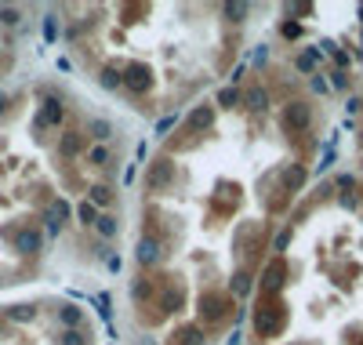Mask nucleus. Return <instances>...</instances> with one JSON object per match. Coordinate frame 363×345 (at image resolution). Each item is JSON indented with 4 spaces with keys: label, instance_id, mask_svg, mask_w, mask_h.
I'll return each instance as SVG.
<instances>
[{
    "label": "nucleus",
    "instance_id": "5",
    "mask_svg": "<svg viewBox=\"0 0 363 345\" xmlns=\"http://www.w3.org/2000/svg\"><path fill=\"white\" fill-rule=\"evenodd\" d=\"M186 124H189L193 131H207L211 124H215V105H196L193 113H189V120H186Z\"/></svg>",
    "mask_w": 363,
    "mask_h": 345
},
{
    "label": "nucleus",
    "instance_id": "3",
    "mask_svg": "<svg viewBox=\"0 0 363 345\" xmlns=\"http://www.w3.org/2000/svg\"><path fill=\"white\" fill-rule=\"evenodd\" d=\"M120 84L142 95V91H149V87H153V69H149V66H142V62H131V66L124 69V76H120Z\"/></svg>",
    "mask_w": 363,
    "mask_h": 345
},
{
    "label": "nucleus",
    "instance_id": "17",
    "mask_svg": "<svg viewBox=\"0 0 363 345\" xmlns=\"http://www.w3.org/2000/svg\"><path fill=\"white\" fill-rule=\"evenodd\" d=\"M320 62V51H301L298 58H294V66L301 69V73H312V66Z\"/></svg>",
    "mask_w": 363,
    "mask_h": 345
},
{
    "label": "nucleus",
    "instance_id": "31",
    "mask_svg": "<svg viewBox=\"0 0 363 345\" xmlns=\"http://www.w3.org/2000/svg\"><path fill=\"white\" fill-rule=\"evenodd\" d=\"M359 19H363V4H359Z\"/></svg>",
    "mask_w": 363,
    "mask_h": 345
},
{
    "label": "nucleus",
    "instance_id": "2",
    "mask_svg": "<svg viewBox=\"0 0 363 345\" xmlns=\"http://www.w3.org/2000/svg\"><path fill=\"white\" fill-rule=\"evenodd\" d=\"M283 327V309L276 305H262L258 312H254V331H258L262 338H272Z\"/></svg>",
    "mask_w": 363,
    "mask_h": 345
},
{
    "label": "nucleus",
    "instance_id": "22",
    "mask_svg": "<svg viewBox=\"0 0 363 345\" xmlns=\"http://www.w3.org/2000/svg\"><path fill=\"white\" fill-rule=\"evenodd\" d=\"M91 138H98V142H105V138H113V128L105 120H91Z\"/></svg>",
    "mask_w": 363,
    "mask_h": 345
},
{
    "label": "nucleus",
    "instance_id": "13",
    "mask_svg": "<svg viewBox=\"0 0 363 345\" xmlns=\"http://www.w3.org/2000/svg\"><path fill=\"white\" fill-rule=\"evenodd\" d=\"M247 4H222V15H225V19H229V22H244L247 19Z\"/></svg>",
    "mask_w": 363,
    "mask_h": 345
},
{
    "label": "nucleus",
    "instance_id": "18",
    "mask_svg": "<svg viewBox=\"0 0 363 345\" xmlns=\"http://www.w3.org/2000/svg\"><path fill=\"white\" fill-rule=\"evenodd\" d=\"M98 84H102L105 91H113V87H120V73H116L113 66H105V69L98 73Z\"/></svg>",
    "mask_w": 363,
    "mask_h": 345
},
{
    "label": "nucleus",
    "instance_id": "28",
    "mask_svg": "<svg viewBox=\"0 0 363 345\" xmlns=\"http://www.w3.org/2000/svg\"><path fill=\"white\" fill-rule=\"evenodd\" d=\"M171 128H174V117H163V120H156V135L171 131Z\"/></svg>",
    "mask_w": 363,
    "mask_h": 345
},
{
    "label": "nucleus",
    "instance_id": "26",
    "mask_svg": "<svg viewBox=\"0 0 363 345\" xmlns=\"http://www.w3.org/2000/svg\"><path fill=\"white\" fill-rule=\"evenodd\" d=\"M287 244H291V229H283V233H280V237H276V240H272V247H276V251H283Z\"/></svg>",
    "mask_w": 363,
    "mask_h": 345
},
{
    "label": "nucleus",
    "instance_id": "8",
    "mask_svg": "<svg viewBox=\"0 0 363 345\" xmlns=\"http://www.w3.org/2000/svg\"><path fill=\"white\" fill-rule=\"evenodd\" d=\"M87 200H91V207H109V203H113V189H109V185H91Z\"/></svg>",
    "mask_w": 363,
    "mask_h": 345
},
{
    "label": "nucleus",
    "instance_id": "19",
    "mask_svg": "<svg viewBox=\"0 0 363 345\" xmlns=\"http://www.w3.org/2000/svg\"><path fill=\"white\" fill-rule=\"evenodd\" d=\"M247 291H251V273H247V269H240V273L233 276V294H240V298H244Z\"/></svg>",
    "mask_w": 363,
    "mask_h": 345
},
{
    "label": "nucleus",
    "instance_id": "30",
    "mask_svg": "<svg viewBox=\"0 0 363 345\" xmlns=\"http://www.w3.org/2000/svg\"><path fill=\"white\" fill-rule=\"evenodd\" d=\"M298 33H301V26H294V22L283 26V37H298Z\"/></svg>",
    "mask_w": 363,
    "mask_h": 345
},
{
    "label": "nucleus",
    "instance_id": "24",
    "mask_svg": "<svg viewBox=\"0 0 363 345\" xmlns=\"http://www.w3.org/2000/svg\"><path fill=\"white\" fill-rule=\"evenodd\" d=\"M301 182H305V167H301V164H294L291 171H287V189H298Z\"/></svg>",
    "mask_w": 363,
    "mask_h": 345
},
{
    "label": "nucleus",
    "instance_id": "20",
    "mask_svg": "<svg viewBox=\"0 0 363 345\" xmlns=\"http://www.w3.org/2000/svg\"><path fill=\"white\" fill-rule=\"evenodd\" d=\"M58 345H87V341L80 334V327H66V331L58 334Z\"/></svg>",
    "mask_w": 363,
    "mask_h": 345
},
{
    "label": "nucleus",
    "instance_id": "1",
    "mask_svg": "<svg viewBox=\"0 0 363 345\" xmlns=\"http://www.w3.org/2000/svg\"><path fill=\"white\" fill-rule=\"evenodd\" d=\"M280 124H283L287 135L309 131V124H312V109H309V102H287V105L280 109Z\"/></svg>",
    "mask_w": 363,
    "mask_h": 345
},
{
    "label": "nucleus",
    "instance_id": "27",
    "mask_svg": "<svg viewBox=\"0 0 363 345\" xmlns=\"http://www.w3.org/2000/svg\"><path fill=\"white\" fill-rule=\"evenodd\" d=\"M330 87H338V91H345V87H349V80H345V73H334V76H330Z\"/></svg>",
    "mask_w": 363,
    "mask_h": 345
},
{
    "label": "nucleus",
    "instance_id": "9",
    "mask_svg": "<svg viewBox=\"0 0 363 345\" xmlns=\"http://www.w3.org/2000/svg\"><path fill=\"white\" fill-rule=\"evenodd\" d=\"M171 175H174V167H171V160H160V167L153 171V175H149V185H153V189H160L163 182H171Z\"/></svg>",
    "mask_w": 363,
    "mask_h": 345
},
{
    "label": "nucleus",
    "instance_id": "12",
    "mask_svg": "<svg viewBox=\"0 0 363 345\" xmlns=\"http://www.w3.org/2000/svg\"><path fill=\"white\" fill-rule=\"evenodd\" d=\"M178 345H204V331L200 327H182L178 331Z\"/></svg>",
    "mask_w": 363,
    "mask_h": 345
},
{
    "label": "nucleus",
    "instance_id": "23",
    "mask_svg": "<svg viewBox=\"0 0 363 345\" xmlns=\"http://www.w3.org/2000/svg\"><path fill=\"white\" fill-rule=\"evenodd\" d=\"M77 218H80L84 225H95V222H98V214H95V207H91V200H84L80 207H77Z\"/></svg>",
    "mask_w": 363,
    "mask_h": 345
},
{
    "label": "nucleus",
    "instance_id": "16",
    "mask_svg": "<svg viewBox=\"0 0 363 345\" xmlns=\"http://www.w3.org/2000/svg\"><path fill=\"white\" fill-rule=\"evenodd\" d=\"M95 233H98V237H113V233H116V218H113V214H98Z\"/></svg>",
    "mask_w": 363,
    "mask_h": 345
},
{
    "label": "nucleus",
    "instance_id": "25",
    "mask_svg": "<svg viewBox=\"0 0 363 345\" xmlns=\"http://www.w3.org/2000/svg\"><path fill=\"white\" fill-rule=\"evenodd\" d=\"M55 33H58V26H55V19L48 15V19H44V37H48V40H55Z\"/></svg>",
    "mask_w": 363,
    "mask_h": 345
},
{
    "label": "nucleus",
    "instance_id": "15",
    "mask_svg": "<svg viewBox=\"0 0 363 345\" xmlns=\"http://www.w3.org/2000/svg\"><path fill=\"white\" fill-rule=\"evenodd\" d=\"M156 255H160V244H156V240H142V244H138V258H142L145 265L156 262Z\"/></svg>",
    "mask_w": 363,
    "mask_h": 345
},
{
    "label": "nucleus",
    "instance_id": "21",
    "mask_svg": "<svg viewBox=\"0 0 363 345\" xmlns=\"http://www.w3.org/2000/svg\"><path fill=\"white\" fill-rule=\"evenodd\" d=\"M236 102H240V91H236V87H222V91H218V105H222V109H233Z\"/></svg>",
    "mask_w": 363,
    "mask_h": 345
},
{
    "label": "nucleus",
    "instance_id": "6",
    "mask_svg": "<svg viewBox=\"0 0 363 345\" xmlns=\"http://www.w3.org/2000/svg\"><path fill=\"white\" fill-rule=\"evenodd\" d=\"M225 309H229V305H225L218 294H204V298H200V312H204V320H218Z\"/></svg>",
    "mask_w": 363,
    "mask_h": 345
},
{
    "label": "nucleus",
    "instance_id": "7",
    "mask_svg": "<svg viewBox=\"0 0 363 345\" xmlns=\"http://www.w3.org/2000/svg\"><path fill=\"white\" fill-rule=\"evenodd\" d=\"M280 284H283V265H280V262H269V269H265V276H262V287H265L269 294H276Z\"/></svg>",
    "mask_w": 363,
    "mask_h": 345
},
{
    "label": "nucleus",
    "instance_id": "4",
    "mask_svg": "<svg viewBox=\"0 0 363 345\" xmlns=\"http://www.w3.org/2000/svg\"><path fill=\"white\" fill-rule=\"evenodd\" d=\"M84 146H87V138H84L80 131H62V135H58V156H62V160H73V156H80V153H84Z\"/></svg>",
    "mask_w": 363,
    "mask_h": 345
},
{
    "label": "nucleus",
    "instance_id": "11",
    "mask_svg": "<svg viewBox=\"0 0 363 345\" xmlns=\"http://www.w3.org/2000/svg\"><path fill=\"white\" fill-rule=\"evenodd\" d=\"M87 160L95 164V167H109L113 164V153L105 149V146H91V153H87Z\"/></svg>",
    "mask_w": 363,
    "mask_h": 345
},
{
    "label": "nucleus",
    "instance_id": "14",
    "mask_svg": "<svg viewBox=\"0 0 363 345\" xmlns=\"http://www.w3.org/2000/svg\"><path fill=\"white\" fill-rule=\"evenodd\" d=\"M247 105H251V109H258V113H262V109L269 105V95H265V87H251V91H247Z\"/></svg>",
    "mask_w": 363,
    "mask_h": 345
},
{
    "label": "nucleus",
    "instance_id": "29",
    "mask_svg": "<svg viewBox=\"0 0 363 345\" xmlns=\"http://www.w3.org/2000/svg\"><path fill=\"white\" fill-rule=\"evenodd\" d=\"M145 294H149V284H134L131 287V298H145Z\"/></svg>",
    "mask_w": 363,
    "mask_h": 345
},
{
    "label": "nucleus",
    "instance_id": "10",
    "mask_svg": "<svg viewBox=\"0 0 363 345\" xmlns=\"http://www.w3.org/2000/svg\"><path fill=\"white\" fill-rule=\"evenodd\" d=\"M58 320H62V327H80L84 309H77V305H62V309H58Z\"/></svg>",
    "mask_w": 363,
    "mask_h": 345
}]
</instances>
